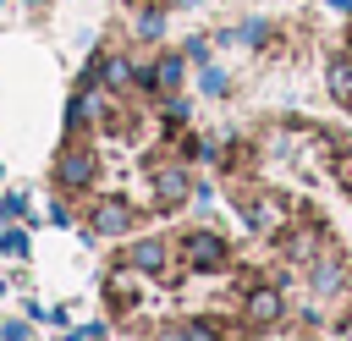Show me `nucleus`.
I'll use <instances>...</instances> for the list:
<instances>
[{
    "label": "nucleus",
    "mask_w": 352,
    "mask_h": 341,
    "mask_svg": "<svg viewBox=\"0 0 352 341\" xmlns=\"http://www.w3.org/2000/svg\"><path fill=\"white\" fill-rule=\"evenodd\" d=\"M94 176H99L94 148L72 138V143L60 148V160H55V187H60V192H82V187H94Z\"/></svg>",
    "instance_id": "1"
},
{
    "label": "nucleus",
    "mask_w": 352,
    "mask_h": 341,
    "mask_svg": "<svg viewBox=\"0 0 352 341\" xmlns=\"http://www.w3.org/2000/svg\"><path fill=\"white\" fill-rule=\"evenodd\" d=\"M176 258H182L187 270H226V264H231V248H226L220 231H187V236L176 242Z\"/></svg>",
    "instance_id": "2"
},
{
    "label": "nucleus",
    "mask_w": 352,
    "mask_h": 341,
    "mask_svg": "<svg viewBox=\"0 0 352 341\" xmlns=\"http://www.w3.org/2000/svg\"><path fill=\"white\" fill-rule=\"evenodd\" d=\"M275 248H280V258H292V264H314L319 258V248H324V226L319 220H286L280 231H275Z\"/></svg>",
    "instance_id": "3"
},
{
    "label": "nucleus",
    "mask_w": 352,
    "mask_h": 341,
    "mask_svg": "<svg viewBox=\"0 0 352 341\" xmlns=\"http://www.w3.org/2000/svg\"><path fill=\"white\" fill-rule=\"evenodd\" d=\"M148 192H154V209H182V204L192 198L187 165H154V170H148Z\"/></svg>",
    "instance_id": "4"
},
{
    "label": "nucleus",
    "mask_w": 352,
    "mask_h": 341,
    "mask_svg": "<svg viewBox=\"0 0 352 341\" xmlns=\"http://www.w3.org/2000/svg\"><path fill=\"white\" fill-rule=\"evenodd\" d=\"M236 209H242V226H248V231H264V236H275V231L292 220V209H286L280 192H253V198L236 204Z\"/></svg>",
    "instance_id": "5"
},
{
    "label": "nucleus",
    "mask_w": 352,
    "mask_h": 341,
    "mask_svg": "<svg viewBox=\"0 0 352 341\" xmlns=\"http://www.w3.org/2000/svg\"><path fill=\"white\" fill-rule=\"evenodd\" d=\"M280 314H286V297H280L275 286H253V292H242V324H248V330H270Z\"/></svg>",
    "instance_id": "6"
},
{
    "label": "nucleus",
    "mask_w": 352,
    "mask_h": 341,
    "mask_svg": "<svg viewBox=\"0 0 352 341\" xmlns=\"http://www.w3.org/2000/svg\"><path fill=\"white\" fill-rule=\"evenodd\" d=\"M308 280H314L319 297H341V292H352V264L336 258V253H319V258L308 264Z\"/></svg>",
    "instance_id": "7"
},
{
    "label": "nucleus",
    "mask_w": 352,
    "mask_h": 341,
    "mask_svg": "<svg viewBox=\"0 0 352 341\" xmlns=\"http://www.w3.org/2000/svg\"><path fill=\"white\" fill-rule=\"evenodd\" d=\"M148 341H231V330L220 319H176V324H154Z\"/></svg>",
    "instance_id": "8"
},
{
    "label": "nucleus",
    "mask_w": 352,
    "mask_h": 341,
    "mask_svg": "<svg viewBox=\"0 0 352 341\" xmlns=\"http://www.w3.org/2000/svg\"><path fill=\"white\" fill-rule=\"evenodd\" d=\"M170 258H176V248H170L165 236H138V242L126 248V264H132L138 275H165Z\"/></svg>",
    "instance_id": "9"
},
{
    "label": "nucleus",
    "mask_w": 352,
    "mask_h": 341,
    "mask_svg": "<svg viewBox=\"0 0 352 341\" xmlns=\"http://www.w3.org/2000/svg\"><path fill=\"white\" fill-rule=\"evenodd\" d=\"M104 110H110V104L99 99V88H77V94H72V104H66V132H72V138H82L94 121H104Z\"/></svg>",
    "instance_id": "10"
},
{
    "label": "nucleus",
    "mask_w": 352,
    "mask_h": 341,
    "mask_svg": "<svg viewBox=\"0 0 352 341\" xmlns=\"http://www.w3.org/2000/svg\"><path fill=\"white\" fill-rule=\"evenodd\" d=\"M88 226H94V236H126V231H132V204L104 198V204H94Z\"/></svg>",
    "instance_id": "11"
},
{
    "label": "nucleus",
    "mask_w": 352,
    "mask_h": 341,
    "mask_svg": "<svg viewBox=\"0 0 352 341\" xmlns=\"http://www.w3.org/2000/svg\"><path fill=\"white\" fill-rule=\"evenodd\" d=\"M104 297H110V314H121V319H132V314L143 308V302H138V292H132V264H126L121 275H110Z\"/></svg>",
    "instance_id": "12"
},
{
    "label": "nucleus",
    "mask_w": 352,
    "mask_h": 341,
    "mask_svg": "<svg viewBox=\"0 0 352 341\" xmlns=\"http://www.w3.org/2000/svg\"><path fill=\"white\" fill-rule=\"evenodd\" d=\"M324 88H330V99H341L352 110V55H330L324 60Z\"/></svg>",
    "instance_id": "13"
},
{
    "label": "nucleus",
    "mask_w": 352,
    "mask_h": 341,
    "mask_svg": "<svg viewBox=\"0 0 352 341\" xmlns=\"http://www.w3.org/2000/svg\"><path fill=\"white\" fill-rule=\"evenodd\" d=\"M182 77H187V55H160V60H154V88H160V94H176Z\"/></svg>",
    "instance_id": "14"
},
{
    "label": "nucleus",
    "mask_w": 352,
    "mask_h": 341,
    "mask_svg": "<svg viewBox=\"0 0 352 341\" xmlns=\"http://www.w3.org/2000/svg\"><path fill=\"white\" fill-rule=\"evenodd\" d=\"M160 33H165V11H160V6H143V11H138V38L154 44Z\"/></svg>",
    "instance_id": "15"
},
{
    "label": "nucleus",
    "mask_w": 352,
    "mask_h": 341,
    "mask_svg": "<svg viewBox=\"0 0 352 341\" xmlns=\"http://www.w3.org/2000/svg\"><path fill=\"white\" fill-rule=\"evenodd\" d=\"M236 38H248V44H270V22H264V16H248V22L236 28Z\"/></svg>",
    "instance_id": "16"
},
{
    "label": "nucleus",
    "mask_w": 352,
    "mask_h": 341,
    "mask_svg": "<svg viewBox=\"0 0 352 341\" xmlns=\"http://www.w3.org/2000/svg\"><path fill=\"white\" fill-rule=\"evenodd\" d=\"M182 121H187V99L182 94H165V132H176Z\"/></svg>",
    "instance_id": "17"
},
{
    "label": "nucleus",
    "mask_w": 352,
    "mask_h": 341,
    "mask_svg": "<svg viewBox=\"0 0 352 341\" xmlns=\"http://www.w3.org/2000/svg\"><path fill=\"white\" fill-rule=\"evenodd\" d=\"M198 82H204V94H214V99H220V94L231 88V77H226L220 66H204V77H198Z\"/></svg>",
    "instance_id": "18"
},
{
    "label": "nucleus",
    "mask_w": 352,
    "mask_h": 341,
    "mask_svg": "<svg viewBox=\"0 0 352 341\" xmlns=\"http://www.w3.org/2000/svg\"><path fill=\"white\" fill-rule=\"evenodd\" d=\"M336 182H341V192H352V154L336 160Z\"/></svg>",
    "instance_id": "19"
},
{
    "label": "nucleus",
    "mask_w": 352,
    "mask_h": 341,
    "mask_svg": "<svg viewBox=\"0 0 352 341\" xmlns=\"http://www.w3.org/2000/svg\"><path fill=\"white\" fill-rule=\"evenodd\" d=\"M22 248H28L22 231H6V236H0V253H22Z\"/></svg>",
    "instance_id": "20"
},
{
    "label": "nucleus",
    "mask_w": 352,
    "mask_h": 341,
    "mask_svg": "<svg viewBox=\"0 0 352 341\" xmlns=\"http://www.w3.org/2000/svg\"><path fill=\"white\" fill-rule=\"evenodd\" d=\"M182 55H187V60H204V55H209V44H204V38H187V50H182Z\"/></svg>",
    "instance_id": "21"
},
{
    "label": "nucleus",
    "mask_w": 352,
    "mask_h": 341,
    "mask_svg": "<svg viewBox=\"0 0 352 341\" xmlns=\"http://www.w3.org/2000/svg\"><path fill=\"white\" fill-rule=\"evenodd\" d=\"M176 6H198V0H176Z\"/></svg>",
    "instance_id": "22"
}]
</instances>
